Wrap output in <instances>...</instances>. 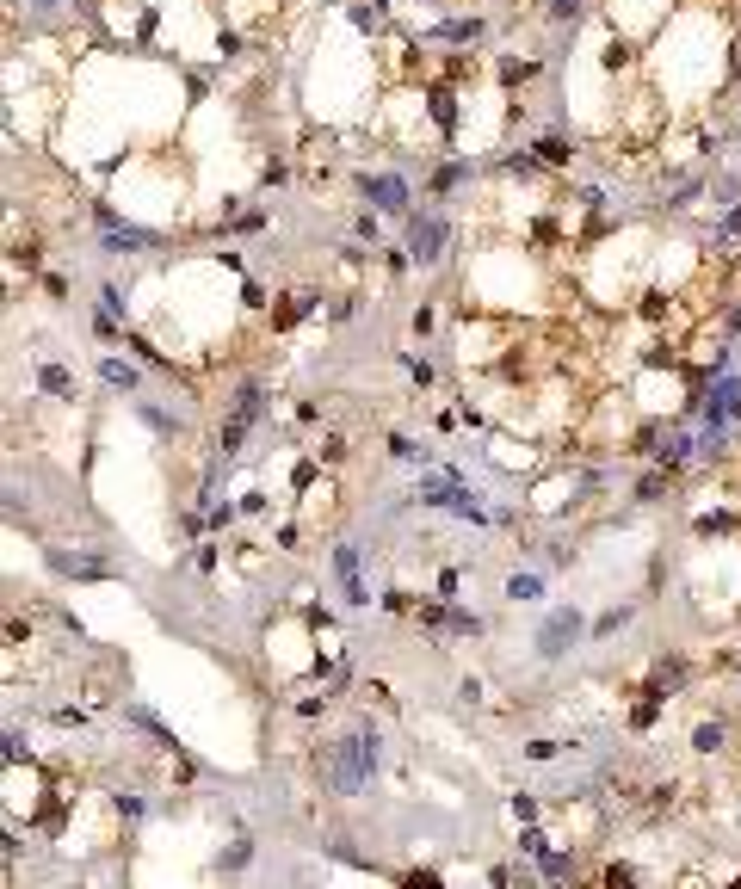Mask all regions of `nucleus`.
Here are the masks:
<instances>
[{"mask_svg":"<svg viewBox=\"0 0 741 889\" xmlns=\"http://www.w3.org/2000/svg\"><path fill=\"white\" fill-rule=\"evenodd\" d=\"M507 815H513L519 828H525V822H538V797H532V791H513V797H507Z\"/></svg>","mask_w":741,"mask_h":889,"instance_id":"aec40b11","label":"nucleus"},{"mask_svg":"<svg viewBox=\"0 0 741 889\" xmlns=\"http://www.w3.org/2000/svg\"><path fill=\"white\" fill-rule=\"evenodd\" d=\"M593 7H587V0H544V19L550 25H581Z\"/></svg>","mask_w":741,"mask_h":889,"instance_id":"f3484780","label":"nucleus"},{"mask_svg":"<svg viewBox=\"0 0 741 889\" xmlns=\"http://www.w3.org/2000/svg\"><path fill=\"white\" fill-rule=\"evenodd\" d=\"M562 754V741H550V735H532L525 741V760H556Z\"/></svg>","mask_w":741,"mask_h":889,"instance_id":"a878e982","label":"nucleus"},{"mask_svg":"<svg viewBox=\"0 0 741 889\" xmlns=\"http://www.w3.org/2000/svg\"><path fill=\"white\" fill-rule=\"evenodd\" d=\"M328 562H334V581H340V593H346V606H371V587H365V575H359V544H334Z\"/></svg>","mask_w":741,"mask_h":889,"instance_id":"0eeeda50","label":"nucleus"},{"mask_svg":"<svg viewBox=\"0 0 741 889\" xmlns=\"http://www.w3.org/2000/svg\"><path fill=\"white\" fill-rule=\"evenodd\" d=\"M390 457H396V464H427L433 451H420V445H414L408 433H396V439H390Z\"/></svg>","mask_w":741,"mask_h":889,"instance_id":"412c9836","label":"nucleus"},{"mask_svg":"<svg viewBox=\"0 0 741 889\" xmlns=\"http://www.w3.org/2000/svg\"><path fill=\"white\" fill-rule=\"evenodd\" d=\"M377 766H383V735H377V723L359 717L346 735H334L322 748V785H328V797H359V791H371Z\"/></svg>","mask_w":741,"mask_h":889,"instance_id":"f257e3e1","label":"nucleus"},{"mask_svg":"<svg viewBox=\"0 0 741 889\" xmlns=\"http://www.w3.org/2000/svg\"><path fill=\"white\" fill-rule=\"evenodd\" d=\"M260 414H266V383H260V377H247V383L235 389V402H229L223 426H217V464H235L241 445H247V433L260 426Z\"/></svg>","mask_w":741,"mask_h":889,"instance_id":"f03ea898","label":"nucleus"},{"mask_svg":"<svg viewBox=\"0 0 741 889\" xmlns=\"http://www.w3.org/2000/svg\"><path fill=\"white\" fill-rule=\"evenodd\" d=\"M532 155L544 161V173H575V161H581V136H562V130H544V136H532Z\"/></svg>","mask_w":741,"mask_h":889,"instance_id":"423d86ee","label":"nucleus"},{"mask_svg":"<svg viewBox=\"0 0 741 889\" xmlns=\"http://www.w3.org/2000/svg\"><path fill=\"white\" fill-rule=\"evenodd\" d=\"M99 377L112 383V389H124V396H130V389H143V371L124 365V359H99Z\"/></svg>","mask_w":741,"mask_h":889,"instance_id":"dca6fc26","label":"nucleus"},{"mask_svg":"<svg viewBox=\"0 0 741 889\" xmlns=\"http://www.w3.org/2000/svg\"><path fill=\"white\" fill-rule=\"evenodd\" d=\"M538 877H550V883H562V877H569V883H575V877H587V871H581V859H575V852H556V846H550L544 859H538Z\"/></svg>","mask_w":741,"mask_h":889,"instance_id":"4468645a","label":"nucleus"},{"mask_svg":"<svg viewBox=\"0 0 741 889\" xmlns=\"http://www.w3.org/2000/svg\"><path fill=\"white\" fill-rule=\"evenodd\" d=\"M544 852H550V834H544L538 822H525V834H519V859H532V865H538Z\"/></svg>","mask_w":741,"mask_h":889,"instance_id":"6ab92c4d","label":"nucleus"},{"mask_svg":"<svg viewBox=\"0 0 741 889\" xmlns=\"http://www.w3.org/2000/svg\"><path fill=\"white\" fill-rule=\"evenodd\" d=\"M260 180H266V186H285V180H291V161H285V155H272V161L260 167Z\"/></svg>","mask_w":741,"mask_h":889,"instance_id":"bb28decb","label":"nucleus"},{"mask_svg":"<svg viewBox=\"0 0 741 889\" xmlns=\"http://www.w3.org/2000/svg\"><path fill=\"white\" fill-rule=\"evenodd\" d=\"M352 235H359V241H371V247H377V235H383V217H377V210H371V204L359 210V217H352Z\"/></svg>","mask_w":741,"mask_h":889,"instance_id":"4be33fe9","label":"nucleus"},{"mask_svg":"<svg viewBox=\"0 0 741 889\" xmlns=\"http://www.w3.org/2000/svg\"><path fill=\"white\" fill-rule=\"evenodd\" d=\"M315 457H322L328 470H340V464H346V433H340V426H328V433L315 439Z\"/></svg>","mask_w":741,"mask_h":889,"instance_id":"a211bd4d","label":"nucleus"},{"mask_svg":"<svg viewBox=\"0 0 741 889\" xmlns=\"http://www.w3.org/2000/svg\"><path fill=\"white\" fill-rule=\"evenodd\" d=\"M359 198L377 210V217H396V223L414 217V180H408V173H396V167L365 173V180H359Z\"/></svg>","mask_w":741,"mask_h":889,"instance_id":"20e7f679","label":"nucleus"},{"mask_svg":"<svg viewBox=\"0 0 741 889\" xmlns=\"http://www.w3.org/2000/svg\"><path fill=\"white\" fill-rule=\"evenodd\" d=\"M457 704H482V680H476V673H464V680H457Z\"/></svg>","mask_w":741,"mask_h":889,"instance_id":"c85d7f7f","label":"nucleus"},{"mask_svg":"<svg viewBox=\"0 0 741 889\" xmlns=\"http://www.w3.org/2000/svg\"><path fill=\"white\" fill-rule=\"evenodd\" d=\"M402 365H408V377H414L420 389H427V383H433V365H427V359H414V352H408V359H402Z\"/></svg>","mask_w":741,"mask_h":889,"instance_id":"c756f323","label":"nucleus"},{"mask_svg":"<svg viewBox=\"0 0 741 889\" xmlns=\"http://www.w3.org/2000/svg\"><path fill=\"white\" fill-rule=\"evenodd\" d=\"M575 643H581V606H550L544 624H538V636H532L538 661H562Z\"/></svg>","mask_w":741,"mask_h":889,"instance_id":"39448f33","label":"nucleus"},{"mask_svg":"<svg viewBox=\"0 0 741 889\" xmlns=\"http://www.w3.org/2000/svg\"><path fill=\"white\" fill-rule=\"evenodd\" d=\"M38 389H44V396H56V402H75V371L38 359Z\"/></svg>","mask_w":741,"mask_h":889,"instance_id":"ddd939ff","label":"nucleus"},{"mask_svg":"<svg viewBox=\"0 0 741 889\" xmlns=\"http://www.w3.org/2000/svg\"><path fill=\"white\" fill-rule=\"evenodd\" d=\"M501 593L513 599V606H538V599H544V575H519V568H513Z\"/></svg>","mask_w":741,"mask_h":889,"instance_id":"2eb2a0df","label":"nucleus"},{"mask_svg":"<svg viewBox=\"0 0 741 889\" xmlns=\"http://www.w3.org/2000/svg\"><path fill=\"white\" fill-rule=\"evenodd\" d=\"M464 180H476V161H470V155H451V161H439V167L427 173V198H445V192H457Z\"/></svg>","mask_w":741,"mask_h":889,"instance_id":"9d476101","label":"nucleus"},{"mask_svg":"<svg viewBox=\"0 0 741 889\" xmlns=\"http://www.w3.org/2000/svg\"><path fill=\"white\" fill-rule=\"evenodd\" d=\"M692 754H704V760L729 754V723H711V717H704V723L692 729Z\"/></svg>","mask_w":741,"mask_h":889,"instance_id":"f8f14e48","label":"nucleus"},{"mask_svg":"<svg viewBox=\"0 0 741 889\" xmlns=\"http://www.w3.org/2000/svg\"><path fill=\"white\" fill-rule=\"evenodd\" d=\"M377 606H383V612H390V618H414V599H408L402 587H390V593H383V599H377Z\"/></svg>","mask_w":741,"mask_h":889,"instance_id":"b1692460","label":"nucleus"},{"mask_svg":"<svg viewBox=\"0 0 741 889\" xmlns=\"http://www.w3.org/2000/svg\"><path fill=\"white\" fill-rule=\"evenodd\" d=\"M408 229V254H414V266H445L451 260V241H457V223L445 217V210H433V204H420L414 217L402 223Z\"/></svg>","mask_w":741,"mask_h":889,"instance_id":"7ed1b4c3","label":"nucleus"},{"mask_svg":"<svg viewBox=\"0 0 741 889\" xmlns=\"http://www.w3.org/2000/svg\"><path fill=\"white\" fill-rule=\"evenodd\" d=\"M315 303H322V291H309V284H291V291L278 297V309L266 315V328H272V334H291L297 322H309V315H315Z\"/></svg>","mask_w":741,"mask_h":889,"instance_id":"6e6552de","label":"nucleus"},{"mask_svg":"<svg viewBox=\"0 0 741 889\" xmlns=\"http://www.w3.org/2000/svg\"><path fill=\"white\" fill-rule=\"evenodd\" d=\"M247 859H254V840L241 834V840H229V852H223V871H241Z\"/></svg>","mask_w":741,"mask_h":889,"instance_id":"393cba45","label":"nucleus"},{"mask_svg":"<svg viewBox=\"0 0 741 889\" xmlns=\"http://www.w3.org/2000/svg\"><path fill=\"white\" fill-rule=\"evenodd\" d=\"M99 309H105V315H118V322H130V303H124L118 284H99Z\"/></svg>","mask_w":741,"mask_h":889,"instance_id":"5701e85b","label":"nucleus"},{"mask_svg":"<svg viewBox=\"0 0 741 889\" xmlns=\"http://www.w3.org/2000/svg\"><path fill=\"white\" fill-rule=\"evenodd\" d=\"M457 482H464L457 470H420V476H414V494H408V501H420V507H451Z\"/></svg>","mask_w":741,"mask_h":889,"instance_id":"1a4fd4ad","label":"nucleus"},{"mask_svg":"<svg viewBox=\"0 0 741 889\" xmlns=\"http://www.w3.org/2000/svg\"><path fill=\"white\" fill-rule=\"evenodd\" d=\"M624 624H630V606H618V612H606V618H599V624H593V636H618Z\"/></svg>","mask_w":741,"mask_h":889,"instance_id":"cd10ccee","label":"nucleus"},{"mask_svg":"<svg viewBox=\"0 0 741 889\" xmlns=\"http://www.w3.org/2000/svg\"><path fill=\"white\" fill-rule=\"evenodd\" d=\"M50 568L68 581H105L112 575V562H99V556H68V550H50Z\"/></svg>","mask_w":741,"mask_h":889,"instance_id":"9b49d317","label":"nucleus"}]
</instances>
